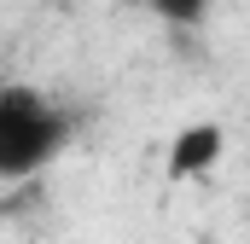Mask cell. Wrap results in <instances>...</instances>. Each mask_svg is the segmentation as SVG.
I'll return each mask as SVG.
<instances>
[{
  "instance_id": "6da1fadb",
  "label": "cell",
  "mask_w": 250,
  "mask_h": 244,
  "mask_svg": "<svg viewBox=\"0 0 250 244\" xmlns=\"http://www.w3.org/2000/svg\"><path fill=\"white\" fill-rule=\"evenodd\" d=\"M70 140V117L41 87H0V181L47 169Z\"/></svg>"
},
{
  "instance_id": "7a4b0ae2",
  "label": "cell",
  "mask_w": 250,
  "mask_h": 244,
  "mask_svg": "<svg viewBox=\"0 0 250 244\" xmlns=\"http://www.w3.org/2000/svg\"><path fill=\"white\" fill-rule=\"evenodd\" d=\"M221 145H227V128L221 122H187L175 140H169V181H198L221 163Z\"/></svg>"
},
{
  "instance_id": "3957f363",
  "label": "cell",
  "mask_w": 250,
  "mask_h": 244,
  "mask_svg": "<svg viewBox=\"0 0 250 244\" xmlns=\"http://www.w3.org/2000/svg\"><path fill=\"white\" fill-rule=\"evenodd\" d=\"M146 12H157L163 23H204L215 0H140Z\"/></svg>"
}]
</instances>
